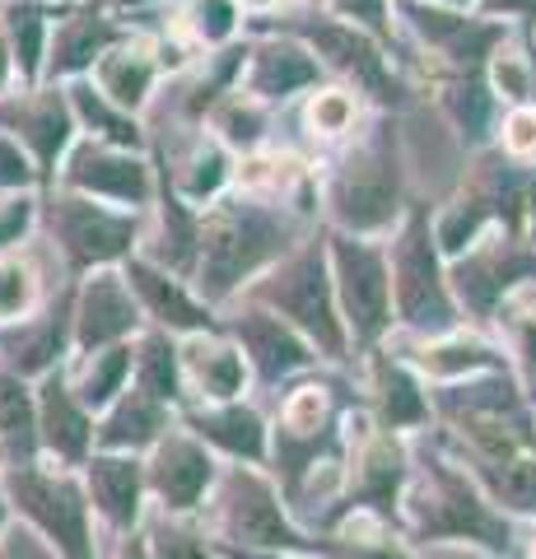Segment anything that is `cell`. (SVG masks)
Returning <instances> with one entry per match:
<instances>
[{
    "label": "cell",
    "instance_id": "obj_1",
    "mask_svg": "<svg viewBox=\"0 0 536 559\" xmlns=\"http://www.w3.org/2000/svg\"><path fill=\"white\" fill-rule=\"evenodd\" d=\"M313 229L318 219L303 215L299 205L248 197V191L229 187L215 205L201 210V257L192 271V289L215 312L229 308L257 275L271 271Z\"/></svg>",
    "mask_w": 536,
    "mask_h": 559
},
{
    "label": "cell",
    "instance_id": "obj_2",
    "mask_svg": "<svg viewBox=\"0 0 536 559\" xmlns=\"http://www.w3.org/2000/svg\"><path fill=\"white\" fill-rule=\"evenodd\" d=\"M402 540L410 550L457 546L480 559H509L517 550V522L495 509L486 489L434 443V433H420V439H410Z\"/></svg>",
    "mask_w": 536,
    "mask_h": 559
},
{
    "label": "cell",
    "instance_id": "obj_3",
    "mask_svg": "<svg viewBox=\"0 0 536 559\" xmlns=\"http://www.w3.org/2000/svg\"><path fill=\"white\" fill-rule=\"evenodd\" d=\"M318 178V215L326 229L355 238H388L406 210V159L396 112H373L365 131L345 140Z\"/></svg>",
    "mask_w": 536,
    "mask_h": 559
},
{
    "label": "cell",
    "instance_id": "obj_4",
    "mask_svg": "<svg viewBox=\"0 0 536 559\" xmlns=\"http://www.w3.org/2000/svg\"><path fill=\"white\" fill-rule=\"evenodd\" d=\"M238 299L266 308L281 322H289L308 345H313L318 364H326V369H345V364L355 359L350 355V336H345V322H341V308H336L322 224L294 252H285L281 261H275L271 271L257 275Z\"/></svg>",
    "mask_w": 536,
    "mask_h": 559
},
{
    "label": "cell",
    "instance_id": "obj_5",
    "mask_svg": "<svg viewBox=\"0 0 536 559\" xmlns=\"http://www.w3.org/2000/svg\"><path fill=\"white\" fill-rule=\"evenodd\" d=\"M243 28L248 33H281V38H294L299 47H308L313 61L322 66V75L345 84V90H355L373 112L402 108L406 84L396 75L392 57L373 38H365L359 28L341 24L336 14H326L322 5H281L271 14H257Z\"/></svg>",
    "mask_w": 536,
    "mask_h": 559
},
{
    "label": "cell",
    "instance_id": "obj_6",
    "mask_svg": "<svg viewBox=\"0 0 536 559\" xmlns=\"http://www.w3.org/2000/svg\"><path fill=\"white\" fill-rule=\"evenodd\" d=\"M388 242V280H392V322L415 341L448 336L466 326L462 308L448 285V261L434 238V210L425 201H406Z\"/></svg>",
    "mask_w": 536,
    "mask_h": 559
},
{
    "label": "cell",
    "instance_id": "obj_7",
    "mask_svg": "<svg viewBox=\"0 0 536 559\" xmlns=\"http://www.w3.org/2000/svg\"><path fill=\"white\" fill-rule=\"evenodd\" d=\"M410 485V439L402 433L378 429L365 415V406H355L345 419V466L332 503L318 513V527L326 532L345 518H373L383 527L402 532V499Z\"/></svg>",
    "mask_w": 536,
    "mask_h": 559
},
{
    "label": "cell",
    "instance_id": "obj_8",
    "mask_svg": "<svg viewBox=\"0 0 536 559\" xmlns=\"http://www.w3.org/2000/svg\"><path fill=\"white\" fill-rule=\"evenodd\" d=\"M201 527L215 546L313 555V532L289 513L262 466H219V480L201 509Z\"/></svg>",
    "mask_w": 536,
    "mask_h": 559
},
{
    "label": "cell",
    "instance_id": "obj_9",
    "mask_svg": "<svg viewBox=\"0 0 536 559\" xmlns=\"http://www.w3.org/2000/svg\"><path fill=\"white\" fill-rule=\"evenodd\" d=\"M38 229L61 252L65 275L80 280L90 271H117L127 257L141 252L145 210H117L75 191L47 187L38 191Z\"/></svg>",
    "mask_w": 536,
    "mask_h": 559
},
{
    "label": "cell",
    "instance_id": "obj_10",
    "mask_svg": "<svg viewBox=\"0 0 536 559\" xmlns=\"http://www.w3.org/2000/svg\"><path fill=\"white\" fill-rule=\"evenodd\" d=\"M0 495L10 513H20L61 559H98L94 509L80 485V471H61L47 462L0 466Z\"/></svg>",
    "mask_w": 536,
    "mask_h": 559
},
{
    "label": "cell",
    "instance_id": "obj_11",
    "mask_svg": "<svg viewBox=\"0 0 536 559\" xmlns=\"http://www.w3.org/2000/svg\"><path fill=\"white\" fill-rule=\"evenodd\" d=\"M326 229V224H322ZM326 266H332L336 308L350 336V355L392 341V280H388V242L383 238H355L326 229Z\"/></svg>",
    "mask_w": 536,
    "mask_h": 559
},
{
    "label": "cell",
    "instance_id": "obj_12",
    "mask_svg": "<svg viewBox=\"0 0 536 559\" xmlns=\"http://www.w3.org/2000/svg\"><path fill=\"white\" fill-rule=\"evenodd\" d=\"M536 280V242L490 229L462 257L448 261V285L462 308V322H499V312Z\"/></svg>",
    "mask_w": 536,
    "mask_h": 559
},
{
    "label": "cell",
    "instance_id": "obj_13",
    "mask_svg": "<svg viewBox=\"0 0 536 559\" xmlns=\"http://www.w3.org/2000/svg\"><path fill=\"white\" fill-rule=\"evenodd\" d=\"M392 10L420 51L439 61V70H486L495 51L513 38V24L486 20L476 10H443L425 0H392Z\"/></svg>",
    "mask_w": 536,
    "mask_h": 559
},
{
    "label": "cell",
    "instance_id": "obj_14",
    "mask_svg": "<svg viewBox=\"0 0 536 559\" xmlns=\"http://www.w3.org/2000/svg\"><path fill=\"white\" fill-rule=\"evenodd\" d=\"M219 331L238 345V355H243L248 373H252V388H262V392H275L294 378L322 369L313 345L289 322H281L275 312L257 308V304L234 299L229 308H219Z\"/></svg>",
    "mask_w": 536,
    "mask_h": 559
},
{
    "label": "cell",
    "instance_id": "obj_15",
    "mask_svg": "<svg viewBox=\"0 0 536 559\" xmlns=\"http://www.w3.org/2000/svg\"><path fill=\"white\" fill-rule=\"evenodd\" d=\"M0 135H10L38 173V191L57 182L65 150L75 145V117L65 103V84H33V90L0 94Z\"/></svg>",
    "mask_w": 536,
    "mask_h": 559
},
{
    "label": "cell",
    "instance_id": "obj_16",
    "mask_svg": "<svg viewBox=\"0 0 536 559\" xmlns=\"http://www.w3.org/2000/svg\"><path fill=\"white\" fill-rule=\"evenodd\" d=\"M51 187L103 201V205H117V210H150L154 205V164H150V154L112 150V145H98V140L75 135V145L65 150Z\"/></svg>",
    "mask_w": 536,
    "mask_h": 559
},
{
    "label": "cell",
    "instance_id": "obj_17",
    "mask_svg": "<svg viewBox=\"0 0 536 559\" xmlns=\"http://www.w3.org/2000/svg\"><path fill=\"white\" fill-rule=\"evenodd\" d=\"M145 495L164 518H201L205 499L219 480V457L196 443L182 425H172L159 443L145 452Z\"/></svg>",
    "mask_w": 536,
    "mask_h": 559
},
{
    "label": "cell",
    "instance_id": "obj_18",
    "mask_svg": "<svg viewBox=\"0 0 536 559\" xmlns=\"http://www.w3.org/2000/svg\"><path fill=\"white\" fill-rule=\"evenodd\" d=\"M365 359V415L378 429L402 433V439H420L434 429V406H429V382L406 364L402 349L378 345Z\"/></svg>",
    "mask_w": 536,
    "mask_h": 559
},
{
    "label": "cell",
    "instance_id": "obj_19",
    "mask_svg": "<svg viewBox=\"0 0 536 559\" xmlns=\"http://www.w3.org/2000/svg\"><path fill=\"white\" fill-rule=\"evenodd\" d=\"M127 38H135V24L131 20L94 5V0H71V5H61L57 20H51L43 84L84 80L103 51H112L117 43H127Z\"/></svg>",
    "mask_w": 536,
    "mask_h": 559
},
{
    "label": "cell",
    "instance_id": "obj_20",
    "mask_svg": "<svg viewBox=\"0 0 536 559\" xmlns=\"http://www.w3.org/2000/svg\"><path fill=\"white\" fill-rule=\"evenodd\" d=\"M141 308H135L122 271H90L71 289V359L98 349L127 345L141 336Z\"/></svg>",
    "mask_w": 536,
    "mask_h": 559
},
{
    "label": "cell",
    "instance_id": "obj_21",
    "mask_svg": "<svg viewBox=\"0 0 536 559\" xmlns=\"http://www.w3.org/2000/svg\"><path fill=\"white\" fill-rule=\"evenodd\" d=\"M117 271H122V280H127L135 308H141L145 326L168 331V336H178V341L205 336V331H219V312L205 304L182 275L154 266V261H145L141 252L127 257Z\"/></svg>",
    "mask_w": 536,
    "mask_h": 559
},
{
    "label": "cell",
    "instance_id": "obj_22",
    "mask_svg": "<svg viewBox=\"0 0 536 559\" xmlns=\"http://www.w3.org/2000/svg\"><path fill=\"white\" fill-rule=\"evenodd\" d=\"M243 51V75H238V94L257 98L262 108H285V103L313 94L318 84H326L322 66L313 61V51L299 47L281 33H248Z\"/></svg>",
    "mask_w": 536,
    "mask_h": 559
},
{
    "label": "cell",
    "instance_id": "obj_23",
    "mask_svg": "<svg viewBox=\"0 0 536 559\" xmlns=\"http://www.w3.org/2000/svg\"><path fill=\"white\" fill-rule=\"evenodd\" d=\"M71 289L75 280L57 299H47L33 318L0 331V369L20 373L24 382H38L51 369H65V359H71Z\"/></svg>",
    "mask_w": 536,
    "mask_h": 559
},
{
    "label": "cell",
    "instance_id": "obj_24",
    "mask_svg": "<svg viewBox=\"0 0 536 559\" xmlns=\"http://www.w3.org/2000/svg\"><path fill=\"white\" fill-rule=\"evenodd\" d=\"M178 425L192 433L196 443H205L224 466H262L266 471V439L271 425L252 401H219V406H182Z\"/></svg>",
    "mask_w": 536,
    "mask_h": 559
},
{
    "label": "cell",
    "instance_id": "obj_25",
    "mask_svg": "<svg viewBox=\"0 0 536 559\" xmlns=\"http://www.w3.org/2000/svg\"><path fill=\"white\" fill-rule=\"evenodd\" d=\"M33 401H38V448L47 466L80 471L94 457V415L80 406L65 369H51L33 382Z\"/></svg>",
    "mask_w": 536,
    "mask_h": 559
},
{
    "label": "cell",
    "instance_id": "obj_26",
    "mask_svg": "<svg viewBox=\"0 0 536 559\" xmlns=\"http://www.w3.org/2000/svg\"><path fill=\"white\" fill-rule=\"evenodd\" d=\"M80 485L90 495V509L108 532L131 536L145 527V462L127 457V452H94L90 462L80 466Z\"/></svg>",
    "mask_w": 536,
    "mask_h": 559
},
{
    "label": "cell",
    "instance_id": "obj_27",
    "mask_svg": "<svg viewBox=\"0 0 536 559\" xmlns=\"http://www.w3.org/2000/svg\"><path fill=\"white\" fill-rule=\"evenodd\" d=\"M178 364H182V388L187 406H219V401H243L252 392V373L238 345L224 331H205V336L178 341Z\"/></svg>",
    "mask_w": 536,
    "mask_h": 559
},
{
    "label": "cell",
    "instance_id": "obj_28",
    "mask_svg": "<svg viewBox=\"0 0 536 559\" xmlns=\"http://www.w3.org/2000/svg\"><path fill=\"white\" fill-rule=\"evenodd\" d=\"M141 257L172 275H182L187 285H192V271L201 257V210L187 205L159 173H154V205L145 210Z\"/></svg>",
    "mask_w": 536,
    "mask_h": 559
},
{
    "label": "cell",
    "instance_id": "obj_29",
    "mask_svg": "<svg viewBox=\"0 0 536 559\" xmlns=\"http://www.w3.org/2000/svg\"><path fill=\"white\" fill-rule=\"evenodd\" d=\"M84 80H90L94 90L112 103V108H122V112L145 121L150 103H154V90H159V80H164L159 43H150V38L135 33V38L117 43L112 51H103Z\"/></svg>",
    "mask_w": 536,
    "mask_h": 559
},
{
    "label": "cell",
    "instance_id": "obj_30",
    "mask_svg": "<svg viewBox=\"0 0 536 559\" xmlns=\"http://www.w3.org/2000/svg\"><path fill=\"white\" fill-rule=\"evenodd\" d=\"M402 355L429 388H448V382H466V378L509 369L504 345L486 341L472 326H457V331H448V336H429V341H410Z\"/></svg>",
    "mask_w": 536,
    "mask_h": 559
},
{
    "label": "cell",
    "instance_id": "obj_31",
    "mask_svg": "<svg viewBox=\"0 0 536 559\" xmlns=\"http://www.w3.org/2000/svg\"><path fill=\"white\" fill-rule=\"evenodd\" d=\"M178 425V411L154 401L135 382H127L122 396L94 419V452H127V457H145V452Z\"/></svg>",
    "mask_w": 536,
    "mask_h": 559
},
{
    "label": "cell",
    "instance_id": "obj_32",
    "mask_svg": "<svg viewBox=\"0 0 536 559\" xmlns=\"http://www.w3.org/2000/svg\"><path fill=\"white\" fill-rule=\"evenodd\" d=\"M434 98L443 117L453 121V131L462 135L466 150H490L495 145V131H499V98L490 90L486 70H434Z\"/></svg>",
    "mask_w": 536,
    "mask_h": 559
},
{
    "label": "cell",
    "instance_id": "obj_33",
    "mask_svg": "<svg viewBox=\"0 0 536 559\" xmlns=\"http://www.w3.org/2000/svg\"><path fill=\"white\" fill-rule=\"evenodd\" d=\"M57 10L61 5H47V0H5V5H0V33H5V47L14 61V90L43 84L47 38H51Z\"/></svg>",
    "mask_w": 536,
    "mask_h": 559
},
{
    "label": "cell",
    "instance_id": "obj_34",
    "mask_svg": "<svg viewBox=\"0 0 536 559\" xmlns=\"http://www.w3.org/2000/svg\"><path fill=\"white\" fill-rule=\"evenodd\" d=\"M65 103H71V117H75V131L84 140H98V145H112V150H131V154H145L150 150V127L141 117H131L122 108H112L90 80H71L65 84Z\"/></svg>",
    "mask_w": 536,
    "mask_h": 559
},
{
    "label": "cell",
    "instance_id": "obj_35",
    "mask_svg": "<svg viewBox=\"0 0 536 559\" xmlns=\"http://www.w3.org/2000/svg\"><path fill=\"white\" fill-rule=\"evenodd\" d=\"M131 382L154 401H164L168 411H182L187 388H182V364H178V336L141 326V336L131 341Z\"/></svg>",
    "mask_w": 536,
    "mask_h": 559
},
{
    "label": "cell",
    "instance_id": "obj_36",
    "mask_svg": "<svg viewBox=\"0 0 536 559\" xmlns=\"http://www.w3.org/2000/svg\"><path fill=\"white\" fill-rule=\"evenodd\" d=\"M313 559H420V550H410L402 532L373 518H345L336 527L313 532Z\"/></svg>",
    "mask_w": 536,
    "mask_h": 559
},
{
    "label": "cell",
    "instance_id": "obj_37",
    "mask_svg": "<svg viewBox=\"0 0 536 559\" xmlns=\"http://www.w3.org/2000/svg\"><path fill=\"white\" fill-rule=\"evenodd\" d=\"M365 121H369V103L336 80H326L313 94H303V131L313 135L318 145L341 150L345 140H355L365 131Z\"/></svg>",
    "mask_w": 536,
    "mask_h": 559
},
{
    "label": "cell",
    "instance_id": "obj_38",
    "mask_svg": "<svg viewBox=\"0 0 536 559\" xmlns=\"http://www.w3.org/2000/svg\"><path fill=\"white\" fill-rule=\"evenodd\" d=\"M0 452H5V466L43 462L33 382H24L20 373H10V369H0Z\"/></svg>",
    "mask_w": 536,
    "mask_h": 559
},
{
    "label": "cell",
    "instance_id": "obj_39",
    "mask_svg": "<svg viewBox=\"0 0 536 559\" xmlns=\"http://www.w3.org/2000/svg\"><path fill=\"white\" fill-rule=\"evenodd\" d=\"M65 382H71V392L80 396V406L98 419L131 382V341L112 345V349H98V355L65 359Z\"/></svg>",
    "mask_w": 536,
    "mask_h": 559
},
{
    "label": "cell",
    "instance_id": "obj_40",
    "mask_svg": "<svg viewBox=\"0 0 536 559\" xmlns=\"http://www.w3.org/2000/svg\"><path fill=\"white\" fill-rule=\"evenodd\" d=\"M201 131H211L234 159H243L252 150H266V131H271V108H262L248 94H224L211 112H205Z\"/></svg>",
    "mask_w": 536,
    "mask_h": 559
},
{
    "label": "cell",
    "instance_id": "obj_41",
    "mask_svg": "<svg viewBox=\"0 0 536 559\" xmlns=\"http://www.w3.org/2000/svg\"><path fill=\"white\" fill-rule=\"evenodd\" d=\"M47 299H43V280L38 266L20 252H0V331L20 326L24 318H33Z\"/></svg>",
    "mask_w": 536,
    "mask_h": 559
},
{
    "label": "cell",
    "instance_id": "obj_42",
    "mask_svg": "<svg viewBox=\"0 0 536 559\" xmlns=\"http://www.w3.org/2000/svg\"><path fill=\"white\" fill-rule=\"evenodd\" d=\"M145 532L150 559H219L211 532L201 527V518H154Z\"/></svg>",
    "mask_w": 536,
    "mask_h": 559
},
{
    "label": "cell",
    "instance_id": "obj_43",
    "mask_svg": "<svg viewBox=\"0 0 536 559\" xmlns=\"http://www.w3.org/2000/svg\"><path fill=\"white\" fill-rule=\"evenodd\" d=\"M182 33L192 38L201 51H219L238 43V28H243V10L234 0H182Z\"/></svg>",
    "mask_w": 536,
    "mask_h": 559
},
{
    "label": "cell",
    "instance_id": "obj_44",
    "mask_svg": "<svg viewBox=\"0 0 536 559\" xmlns=\"http://www.w3.org/2000/svg\"><path fill=\"white\" fill-rule=\"evenodd\" d=\"M486 80L499 98V108H536V51H513L509 43L495 51L490 66H486Z\"/></svg>",
    "mask_w": 536,
    "mask_h": 559
},
{
    "label": "cell",
    "instance_id": "obj_45",
    "mask_svg": "<svg viewBox=\"0 0 536 559\" xmlns=\"http://www.w3.org/2000/svg\"><path fill=\"white\" fill-rule=\"evenodd\" d=\"M499 326L509 331V345H504L509 373L517 378V388H523V396L532 401V411H536V308H527V312L504 308L499 312Z\"/></svg>",
    "mask_w": 536,
    "mask_h": 559
},
{
    "label": "cell",
    "instance_id": "obj_46",
    "mask_svg": "<svg viewBox=\"0 0 536 559\" xmlns=\"http://www.w3.org/2000/svg\"><path fill=\"white\" fill-rule=\"evenodd\" d=\"M322 10L336 14L341 24L359 28L365 38H373L388 57L396 51V10H392V0H322Z\"/></svg>",
    "mask_w": 536,
    "mask_h": 559
},
{
    "label": "cell",
    "instance_id": "obj_47",
    "mask_svg": "<svg viewBox=\"0 0 536 559\" xmlns=\"http://www.w3.org/2000/svg\"><path fill=\"white\" fill-rule=\"evenodd\" d=\"M495 150L513 164H536V108H504L495 131Z\"/></svg>",
    "mask_w": 536,
    "mask_h": 559
},
{
    "label": "cell",
    "instance_id": "obj_48",
    "mask_svg": "<svg viewBox=\"0 0 536 559\" xmlns=\"http://www.w3.org/2000/svg\"><path fill=\"white\" fill-rule=\"evenodd\" d=\"M33 229H38V191L0 197V252H20Z\"/></svg>",
    "mask_w": 536,
    "mask_h": 559
},
{
    "label": "cell",
    "instance_id": "obj_49",
    "mask_svg": "<svg viewBox=\"0 0 536 559\" xmlns=\"http://www.w3.org/2000/svg\"><path fill=\"white\" fill-rule=\"evenodd\" d=\"M20 191H38V173L10 135H0V197H20Z\"/></svg>",
    "mask_w": 536,
    "mask_h": 559
},
{
    "label": "cell",
    "instance_id": "obj_50",
    "mask_svg": "<svg viewBox=\"0 0 536 559\" xmlns=\"http://www.w3.org/2000/svg\"><path fill=\"white\" fill-rule=\"evenodd\" d=\"M476 14L486 20H499V24H513V20H536V0H476Z\"/></svg>",
    "mask_w": 536,
    "mask_h": 559
},
{
    "label": "cell",
    "instance_id": "obj_51",
    "mask_svg": "<svg viewBox=\"0 0 536 559\" xmlns=\"http://www.w3.org/2000/svg\"><path fill=\"white\" fill-rule=\"evenodd\" d=\"M219 559H313V555H289V550H238V546H215Z\"/></svg>",
    "mask_w": 536,
    "mask_h": 559
},
{
    "label": "cell",
    "instance_id": "obj_52",
    "mask_svg": "<svg viewBox=\"0 0 536 559\" xmlns=\"http://www.w3.org/2000/svg\"><path fill=\"white\" fill-rule=\"evenodd\" d=\"M112 559H150V550H145V532H131V536L117 540V555H112Z\"/></svg>",
    "mask_w": 536,
    "mask_h": 559
},
{
    "label": "cell",
    "instance_id": "obj_53",
    "mask_svg": "<svg viewBox=\"0 0 536 559\" xmlns=\"http://www.w3.org/2000/svg\"><path fill=\"white\" fill-rule=\"evenodd\" d=\"M14 90V61H10V47H5V33H0V94Z\"/></svg>",
    "mask_w": 536,
    "mask_h": 559
},
{
    "label": "cell",
    "instance_id": "obj_54",
    "mask_svg": "<svg viewBox=\"0 0 536 559\" xmlns=\"http://www.w3.org/2000/svg\"><path fill=\"white\" fill-rule=\"evenodd\" d=\"M238 10H252V14H271V10H281L285 0H234Z\"/></svg>",
    "mask_w": 536,
    "mask_h": 559
},
{
    "label": "cell",
    "instance_id": "obj_55",
    "mask_svg": "<svg viewBox=\"0 0 536 559\" xmlns=\"http://www.w3.org/2000/svg\"><path fill=\"white\" fill-rule=\"evenodd\" d=\"M434 559H480V555H472V550H457V546H439V555Z\"/></svg>",
    "mask_w": 536,
    "mask_h": 559
},
{
    "label": "cell",
    "instance_id": "obj_56",
    "mask_svg": "<svg viewBox=\"0 0 536 559\" xmlns=\"http://www.w3.org/2000/svg\"><path fill=\"white\" fill-rule=\"evenodd\" d=\"M425 5H443V10H476V0H425Z\"/></svg>",
    "mask_w": 536,
    "mask_h": 559
},
{
    "label": "cell",
    "instance_id": "obj_57",
    "mask_svg": "<svg viewBox=\"0 0 536 559\" xmlns=\"http://www.w3.org/2000/svg\"><path fill=\"white\" fill-rule=\"evenodd\" d=\"M5 518H10V503H5V495H0V532H5Z\"/></svg>",
    "mask_w": 536,
    "mask_h": 559
},
{
    "label": "cell",
    "instance_id": "obj_58",
    "mask_svg": "<svg viewBox=\"0 0 536 559\" xmlns=\"http://www.w3.org/2000/svg\"><path fill=\"white\" fill-rule=\"evenodd\" d=\"M527 559H536V532L527 536Z\"/></svg>",
    "mask_w": 536,
    "mask_h": 559
},
{
    "label": "cell",
    "instance_id": "obj_59",
    "mask_svg": "<svg viewBox=\"0 0 536 559\" xmlns=\"http://www.w3.org/2000/svg\"><path fill=\"white\" fill-rule=\"evenodd\" d=\"M303 5H322V0H303Z\"/></svg>",
    "mask_w": 536,
    "mask_h": 559
},
{
    "label": "cell",
    "instance_id": "obj_60",
    "mask_svg": "<svg viewBox=\"0 0 536 559\" xmlns=\"http://www.w3.org/2000/svg\"><path fill=\"white\" fill-rule=\"evenodd\" d=\"M0 466H5V452H0Z\"/></svg>",
    "mask_w": 536,
    "mask_h": 559
},
{
    "label": "cell",
    "instance_id": "obj_61",
    "mask_svg": "<svg viewBox=\"0 0 536 559\" xmlns=\"http://www.w3.org/2000/svg\"><path fill=\"white\" fill-rule=\"evenodd\" d=\"M0 5H5V0H0Z\"/></svg>",
    "mask_w": 536,
    "mask_h": 559
}]
</instances>
